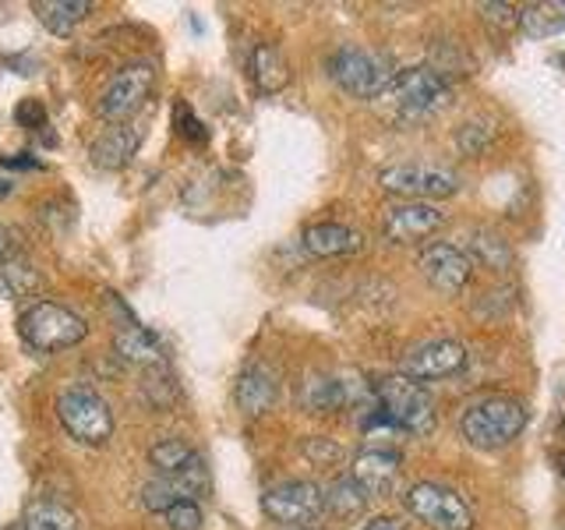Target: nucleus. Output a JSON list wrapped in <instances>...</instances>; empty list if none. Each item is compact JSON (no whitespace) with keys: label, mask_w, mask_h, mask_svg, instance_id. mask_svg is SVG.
<instances>
[{"label":"nucleus","mask_w":565,"mask_h":530,"mask_svg":"<svg viewBox=\"0 0 565 530\" xmlns=\"http://www.w3.org/2000/svg\"><path fill=\"white\" fill-rule=\"evenodd\" d=\"M558 474L565 477V453H558Z\"/></svg>","instance_id":"obj_37"},{"label":"nucleus","mask_w":565,"mask_h":530,"mask_svg":"<svg viewBox=\"0 0 565 530\" xmlns=\"http://www.w3.org/2000/svg\"><path fill=\"white\" fill-rule=\"evenodd\" d=\"M526 403H520L516 396H484L473 400L463 417H459V435H463L473 449H505L512 446L523 428H526Z\"/></svg>","instance_id":"obj_1"},{"label":"nucleus","mask_w":565,"mask_h":530,"mask_svg":"<svg viewBox=\"0 0 565 530\" xmlns=\"http://www.w3.org/2000/svg\"><path fill=\"white\" fill-rule=\"evenodd\" d=\"M326 491V509L332 512V517H343V520H353V517H361V512L367 509L371 502V495L353 481V477H335V481Z\"/></svg>","instance_id":"obj_25"},{"label":"nucleus","mask_w":565,"mask_h":530,"mask_svg":"<svg viewBox=\"0 0 565 530\" xmlns=\"http://www.w3.org/2000/svg\"><path fill=\"white\" fill-rule=\"evenodd\" d=\"M481 18L491 32H502V35L520 29V8L505 4V0H488V4H481Z\"/></svg>","instance_id":"obj_30"},{"label":"nucleus","mask_w":565,"mask_h":530,"mask_svg":"<svg viewBox=\"0 0 565 530\" xmlns=\"http://www.w3.org/2000/svg\"><path fill=\"white\" fill-rule=\"evenodd\" d=\"M18 332H22V340L32 350L57 353V350H67V347H78L88 336V326H85V318H78L64 305H53V300H35V305H29L22 315H18Z\"/></svg>","instance_id":"obj_4"},{"label":"nucleus","mask_w":565,"mask_h":530,"mask_svg":"<svg viewBox=\"0 0 565 530\" xmlns=\"http://www.w3.org/2000/svg\"><path fill=\"white\" fill-rule=\"evenodd\" d=\"M441 223H446V212L435 202H399L385 209L382 237L388 244H414V241L431 237Z\"/></svg>","instance_id":"obj_13"},{"label":"nucleus","mask_w":565,"mask_h":530,"mask_svg":"<svg viewBox=\"0 0 565 530\" xmlns=\"http://www.w3.org/2000/svg\"><path fill=\"white\" fill-rule=\"evenodd\" d=\"M14 247H18V237H14V230H11V226H4V223H0V265H4V262H11Z\"/></svg>","instance_id":"obj_36"},{"label":"nucleus","mask_w":565,"mask_h":530,"mask_svg":"<svg viewBox=\"0 0 565 530\" xmlns=\"http://www.w3.org/2000/svg\"><path fill=\"white\" fill-rule=\"evenodd\" d=\"M403 120H428L441 114L452 103V85L441 71L420 64V67H403L396 71L393 85L382 96Z\"/></svg>","instance_id":"obj_2"},{"label":"nucleus","mask_w":565,"mask_h":530,"mask_svg":"<svg viewBox=\"0 0 565 530\" xmlns=\"http://www.w3.org/2000/svg\"><path fill=\"white\" fill-rule=\"evenodd\" d=\"M350 477L371 495V499L393 495L396 481H399V453H393V449H364V453H358V459H353Z\"/></svg>","instance_id":"obj_15"},{"label":"nucleus","mask_w":565,"mask_h":530,"mask_svg":"<svg viewBox=\"0 0 565 530\" xmlns=\"http://www.w3.org/2000/svg\"><path fill=\"white\" fill-rule=\"evenodd\" d=\"M463 364H467V347L463 343H456V340H428V343H417L414 350H406L399 375L414 379V382L449 379Z\"/></svg>","instance_id":"obj_14"},{"label":"nucleus","mask_w":565,"mask_h":530,"mask_svg":"<svg viewBox=\"0 0 565 530\" xmlns=\"http://www.w3.org/2000/svg\"><path fill=\"white\" fill-rule=\"evenodd\" d=\"M520 29L530 40H552L565 32V0H537L520 8Z\"/></svg>","instance_id":"obj_21"},{"label":"nucleus","mask_w":565,"mask_h":530,"mask_svg":"<svg viewBox=\"0 0 565 530\" xmlns=\"http://www.w3.org/2000/svg\"><path fill=\"white\" fill-rule=\"evenodd\" d=\"M114 350L120 361H128L135 368H146V371H156V368H167V358H163V347L156 343V336L149 329H141L135 322L120 326L114 332Z\"/></svg>","instance_id":"obj_19"},{"label":"nucleus","mask_w":565,"mask_h":530,"mask_svg":"<svg viewBox=\"0 0 565 530\" xmlns=\"http://www.w3.org/2000/svg\"><path fill=\"white\" fill-rule=\"evenodd\" d=\"M297 530H318V527H297Z\"/></svg>","instance_id":"obj_38"},{"label":"nucleus","mask_w":565,"mask_h":530,"mask_svg":"<svg viewBox=\"0 0 565 530\" xmlns=\"http://www.w3.org/2000/svg\"><path fill=\"white\" fill-rule=\"evenodd\" d=\"M32 14L40 18V25L53 35H71L88 14H93V4L88 0H35Z\"/></svg>","instance_id":"obj_20"},{"label":"nucleus","mask_w":565,"mask_h":530,"mask_svg":"<svg viewBox=\"0 0 565 530\" xmlns=\"http://www.w3.org/2000/svg\"><path fill=\"white\" fill-rule=\"evenodd\" d=\"M305 247L315 258H340L358 255L364 247V234L347 223H315L305 230Z\"/></svg>","instance_id":"obj_18"},{"label":"nucleus","mask_w":565,"mask_h":530,"mask_svg":"<svg viewBox=\"0 0 565 530\" xmlns=\"http://www.w3.org/2000/svg\"><path fill=\"white\" fill-rule=\"evenodd\" d=\"M305 456L311 459V464H318V467H332V464H340V459H343V449L335 446L332 438H326V435H311L305 442Z\"/></svg>","instance_id":"obj_32"},{"label":"nucleus","mask_w":565,"mask_h":530,"mask_svg":"<svg viewBox=\"0 0 565 530\" xmlns=\"http://www.w3.org/2000/svg\"><path fill=\"white\" fill-rule=\"evenodd\" d=\"M18 120H22L25 128H32V131H35V124L43 120V106L35 103V99H25L22 106H18Z\"/></svg>","instance_id":"obj_34"},{"label":"nucleus","mask_w":565,"mask_h":530,"mask_svg":"<svg viewBox=\"0 0 565 530\" xmlns=\"http://www.w3.org/2000/svg\"><path fill=\"white\" fill-rule=\"evenodd\" d=\"M64 432L82 446H106L114 438V411L93 389H67L57 400Z\"/></svg>","instance_id":"obj_8"},{"label":"nucleus","mask_w":565,"mask_h":530,"mask_svg":"<svg viewBox=\"0 0 565 530\" xmlns=\"http://www.w3.org/2000/svg\"><path fill=\"white\" fill-rule=\"evenodd\" d=\"M300 400H305V406L311 414H335V411H343L350 393H347V385L340 379H332V375H311L305 382V393H300Z\"/></svg>","instance_id":"obj_24"},{"label":"nucleus","mask_w":565,"mask_h":530,"mask_svg":"<svg viewBox=\"0 0 565 530\" xmlns=\"http://www.w3.org/2000/svg\"><path fill=\"white\" fill-rule=\"evenodd\" d=\"M199 453H194L184 438H159L156 446L149 449V464L159 470V474H173V470H181L188 459H194Z\"/></svg>","instance_id":"obj_27"},{"label":"nucleus","mask_w":565,"mask_h":530,"mask_svg":"<svg viewBox=\"0 0 565 530\" xmlns=\"http://www.w3.org/2000/svg\"><path fill=\"white\" fill-rule=\"evenodd\" d=\"M420 276L431 283L438 294H459L473 276V262L467 252H459L449 241H435L420 252L417 258Z\"/></svg>","instance_id":"obj_12"},{"label":"nucleus","mask_w":565,"mask_h":530,"mask_svg":"<svg viewBox=\"0 0 565 530\" xmlns=\"http://www.w3.org/2000/svg\"><path fill=\"white\" fill-rule=\"evenodd\" d=\"M173 124H177V131H181L184 138H191V141H205L209 138V131L199 124V117L191 114L188 103H177L173 106Z\"/></svg>","instance_id":"obj_33"},{"label":"nucleus","mask_w":565,"mask_h":530,"mask_svg":"<svg viewBox=\"0 0 565 530\" xmlns=\"http://www.w3.org/2000/svg\"><path fill=\"white\" fill-rule=\"evenodd\" d=\"M279 396V382H276V371L269 364H247L237 385H234V400L247 417H262L265 411H273V403Z\"/></svg>","instance_id":"obj_16"},{"label":"nucleus","mask_w":565,"mask_h":530,"mask_svg":"<svg viewBox=\"0 0 565 530\" xmlns=\"http://www.w3.org/2000/svg\"><path fill=\"white\" fill-rule=\"evenodd\" d=\"M403 509L431 530H473V509L467 499L438 481H417L406 488Z\"/></svg>","instance_id":"obj_6"},{"label":"nucleus","mask_w":565,"mask_h":530,"mask_svg":"<svg viewBox=\"0 0 565 530\" xmlns=\"http://www.w3.org/2000/svg\"><path fill=\"white\" fill-rule=\"evenodd\" d=\"M379 184L385 194L406 202H438L459 191V173L438 163H396L379 173Z\"/></svg>","instance_id":"obj_7"},{"label":"nucleus","mask_w":565,"mask_h":530,"mask_svg":"<svg viewBox=\"0 0 565 530\" xmlns=\"http://www.w3.org/2000/svg\"><path fill=\"white\" fill-rule=\"evenodd\" d=\"M138 146H141V128H135V124H114V128H106L93 141L88 156H93V163L99 170H120L131 163Z\"/></svg>","instance_id":"obj_17"},{"label":"nucleus","mask_w":565,"mask_h":530,"mask_svg":"<svg viewBox=\"0 0 565 530\" xmlns=\"http://www.w3.org/2000/svg\"><path fill=\"white\" fill-rule=\"evenodd\" d=\"M167 530H202V506L199 502H177L163 512Z\"/></svg>","instance_id":"obj_31"},{"label":"nucleus","mask_w":565,"mask_h":530,"mask_svg":"<svg viewBox=\"0 0 565 530\" xmlns=\"http://www.w3.org/2000/svg\"><path fill=\"white\" fill-rule=\"evenodd\" d=\"M361 530H406V520L403 517H371L367 523H361Z\"/></svg>","instance_id":"obj_35"},{"label":"nucleus","mask_w":565,"mask_h":530,"mask_svg":"<svg viewBox=\"0 0 565 530\" xmlns=\"http://www.w3.org/2000/svg\"><path fill=\"white\" fill-rule=\"evenodd\" d=\"M326 71H329V78L353 99H382L385 88L396 78L388 57H382L375 50H364V46L332 50L326 61Z\"/></svg>","instance_id":"obj_3"},{"label":"nucleus","mask_w":565,"mask_h":530,"mask_svg":"<svg viewBox=\"0 0 565 530\" xmlns=\"http://www.w3.org/2000/svg\"><path fill=\"white\" fill-rule=\"evenodd\" d=\"M40 287V273L32 269L25 262H4L0 265V294L4 297H25Z\"/></svg>","instance_id":"obj_28"},{"label":"nucleus","mask_w":565,"mask_h":530,"mask_svg":"<svg viewBox=\"0 0 565 530\" xmlns=\"http://www.w3.org/2000/svg\"><path fill=\"white\" fill-rule=\"evenodd\" d=\"M494 141V124L491 120H467L459 124L456 131V146L463 156H484Z\"/></svg>","instance_id":"obj_29"},{"label":"nucleus","mask_w":565,"mask_h":530,"mask_svg":"<svg viewBox=\"0 0 565 530\" xmlns=\"http://www.w3.org/2000/svg\"><path fill=\"white\" fill-rule=\"evenodd\" d=\"M22 530H78V517L64 502L32 499L22 512Z\"/></svg>","instance_id":"obj_26"},{"label":"nucleus","mask_w":565,"mask_h":530,"mask_svg":"<svg viewBox=\"0 0 565 530\" xmlns=\"http://www.w3.org/2000/svg\"><path fill=\"white\" fill-rule=\"evenodd\" d=\"M375 403L379 411L414 435H428L435 428V400L428 396V389L406 375H385L375 382Z\"/></svg>","instance_id":"obj_5"},{"label":"nucleus","mask_w":565,"mask_h":530,"mask_svg":"<svg viewBox=\"0 0 565 530\" xmlns=\"http://www.w3.org/2000/svg\"><path fill=\"white\" fill-rule=\"evenodd\" d=\"M205 495H209V467L202 456H194L181 470L159 474L141 485V506L149 512H167L177 502H199Z\"/></svg>","instance_id":"obj_10"},{"label":"nucleus","mask_w":565,"mask_h":530,"mask_svg":"<svg viewBox=\"0 0 565 530\" xmlns=\"http://www.w3.org/2000/svg\"><path fill=\"white\" fill-rule=\"evenodd\" d=\"M252 78H255V85H258V93L273 96V93H279V88H287V82H290V67H287V61H282V53H279L276 46L262 43V46H255V53H252Z\"/></svg>","instance_id":"obj_22"},{"label":"nucleus","mask_w":565,"mask_h":530,"mask_svg":"<svg viewBox=\"0 0 565 530\" xmlns=\"http://www.w3.org/2000/svg\"><path fill=\"white\" fill-rule=\"evenodd\" d=\"M470 262L484 265V269H491V273H509L516 255H512V247L502 234H494V230H473L470 234Z\"/></svg>","instance_id":"obj_23"},{"label":"nucleus","mask_w":565,"mask_h":530,"mask_svg":"<svg viewBox=\"0 0 565 530\" xmlns=\"http://www.w3.org/2000/svg\"><path fill=\"white\" fill-rule=\"evenodd\" d=\"M262 512L282 527L311 523L326 512V491L315 481H282L262 495Z\"/></svg>","instance_id":"obj_11"},{"label":"nucleus","mask_w":565,"mask_h":530,"mask_svg":"<svg viewBox=\"0 0 565 530\" xmlns=\"http://www.w3.org/2000/svg\"><path fill=\"white\" fill-rule=\"evenodd\" d=\"M152 85H156V67L149 61H135L128 67H120L110 78V85L103 88L96 114L110 124H128L149 103Z\"/></svg>","instance_id":"obj_9"}]
</instances>
